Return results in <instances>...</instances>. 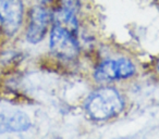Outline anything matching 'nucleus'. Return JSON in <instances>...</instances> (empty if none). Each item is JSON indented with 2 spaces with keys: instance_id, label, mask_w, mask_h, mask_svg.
<instances>
[{
  "instance_id": "f257e3e1",
  "label": "nucleus",
  "mask_w": 159,
  "mask_h": 139,
  "mask_svg": "<svg viewBox=\"0 0 159 139\" xmlns=\"http://www.w3.org/2000/svg\"><path fill=\"white\" fill-rule=\"evenodd\" d=\"M126 100L120 89L112 85H99L85 98L83 109L87 119L96 123L109 122L124 112Z\"/></svg>"
},
{
  "instance_id": "f03ea898",
  "label": "nucleus",
  "mask_w": 159,
  "mask_h": 139,
  "mask_svg": "<svg viewBox=\"0 0 159 139\" xmlns=\"http://www.w3.org/2000/svg\"><path fill=\"white\" fill-rule=\"evenodd\" d=\"M137 66L128 57L106 58L93 68L92 77L98 85H108L117 82H125L135 77Z\"/></svg>"
},
{
  "instance_id": "7ed1b4c3",
  "label": "nucleus",
  "mask_w": 159,
  "mask_h": 139,
  "mask_svg": "<svg viewBox=\"0 0 159 139\" xmlns=\"http://www.w3.org/2000/svg\"><path fill=\"white\" fill-rule=\"evenodd\" d=\"M48 48L50 54L59 61H76L81 55L79 33L51 23L48 33Z\"/></svg>"
},
{
  "instance_id": "20e7f679",
  "label": "nucleus",
  "mask_w": 159,
  "mask_h": 139,
  "mask_svg": "<svg viewBox=\"0 0 159 139\" xmlns=\"http://www.w3.org/2000/svg\"><path fill=\"white\" fill-rule=\"evenodd\" d=\"M51 26V10L40 3L32 6L26 13L24 39L32 46L39 45L48 36Z\"/></svg>"
},
{
  "instance_id": "39448f33",
  "label": "nucleus",
  "mask_w": 159,
  "mask_h": 139,
  "mask_svg": "<svg viewBox=\"0 0 159 139\" xmlns=\"http://www.w3.org/2000/svg\"><path fill=\"white\" fill-rule=\"evenodd\" d=\"M26 18L23 0H0V27L7 37L20 32Z\"/></svg>"
},
{
  "instance_id": "423d86ee",
  "label": "nucleus",
  "mask_w": 159,
  "mask_h": 139,
  "mask_svg": "<svg viewBox=\"0 0 159 139\" xmlns=\"http://www.w3.org/2000/svg\"><path fill=\"white\" fill-rule=\"evenodd\" d=\"M32 125V121L24 112L16 111L9 115H6V117L2 121V126L6 129V132H26L30 129Z\"/></svg>"
},
{
  "instance_id": "0eeeda50",
  "label": "nucleus",
  "mask_w": 159,
  "mask_h": 139,
  "mask_svg": "<svg viewBox=\"0 0 159 139\" xmlns=\"http://www.w3.org/2000/svg\"><path fill=\"white\" fill-rule=\"evenodd\" d=\"M154 71H155V73L159 76V58L156 60V62H155V64H154Z\"/></svg>"
},
{
  "instance_id": "6e6552de",
  "label": "nucleus",
  "mask_w": 159,
  "mask_h": 139,
  "mask_svg": "<svg viewBox=\"0 0 159 139\" xmlns=\"http://www.w3.org/2000/svg\"><path fill=\"white\" fill-rule=\"evenodd\" d=\"M36 1H37V3H40V5L47 6V5H49V3L53 2L55 0H36Z\"/></svg>"
}]
</instances>
